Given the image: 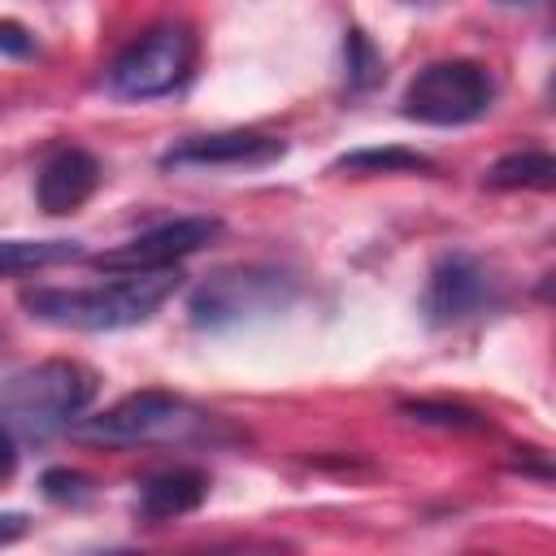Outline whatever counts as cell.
<instances>
[{
  "label": "cell",
  "instance_id": "obj_8",
  "mask_svg": "<svg viewBox=\"0 0 556 556\" xmlns=\"http://www.w3.org/2000/svg\"><path fill=\"white\" fill-rule=\"evenodd\" d=\"M287 156V143L265 130H213L178 139L161 152V169H265Z\"/></svg>",
  "mask_w": 556,
  "mask_h": 556
},
{
  "label": "cell",
  "instance_id": "obj_9",
  "mask_svg": "<svg viewBox=\"0 0 556 556\" xmlns=\"http://www.w3.org/2000/svg\"><path fill=\"white\" fill-rule=\"evenodd\" d=\"M491 304V274L473 256H443L421 291V313L430 326H456L465 317H478Z\"/></svg>",
  "mask_w": 556,
  "mask_h": 556
},
{
  "label": "cell",
  "instance_id": "obj_10",
  "mask_svg": "<svg viewBox=\"0 0 556 556\" xmlns=\"http://www.w3.org/2000/svg\"><path fill=\"white\" fill-rule=\"evenodd\" d=\"M100 187V161L83 148H61L43 161L39 178H35V200L43 213L61 217V213H74L83 208Z\"/></svg>",
  "mask_w": 556,
  "mask_h": 556
},
{
  "label": "cell",
  "instance_id": "obj_20",
  "mask_svg": "<svg viewBox=\"0 0 556 556\" xmlns=\"http://www.w3.org/2000/svg\"><path fill=\"white\" fill-rule=\"evenodd\" d=\"M26 526H30V517H26V513H0V543L22 539V534H26Z\"/></svg>",
  "mask_w": 556,
  "mask_h": 556
},
{
  "label": "cell",
  "instance_id": "obj_16",
  "mask_svg": "<svg viewBox=\"0 0 556 556\" xmlns=\"http://www.w3.org/2000/svg\"><path fill=\"white\" fill-rule=\"evenodd\" d=\"M343 65H348V87L352 91H369L382 78V56H378V48L369 43L365 30H348V39H343Z\"/></svg>",
  "mask_w": 556,
  "mask_h": 556
},
{
  "label": "cell",
  "instance_id": "obj_4",
  "mask_svg": "<svg viewBox=\"0 0 556 556\" xmlns=\"http://www.w3.org/2000/svg\"><path fill=\"white\" fill-rule=\"evenodd\" d=\"M204 426V413L174 395V391H130L117 404H109L104 413L87 417L74 426L78 439L87 443H109V447H139V443H178L191 439Z\"/></svg>",
  "mask_w": 556,
  "mask_h": 556
},
{
  "label": "cell",
  "instance_id": "obj_5",
  "mask_svg": "<svg viewBox=\"0 0 556 556\" xmlns=\"http://www.w3.org/2000/svg\"><path fill=\"white\" fill-rule=\"evenodd\" d=\"M495 100V78L478 61H430L417 70L400 96V113L421 126H465L478 122Z\"/></svg>",
  "mask_w": 556,
  "mask_h": 556
},
{
  "label": "cell",
  "instance_id": "obj_13",
  "mask_svg": "<svg viewBox=\"0 0 556 556\" xmlns=\"http://www.w3.org/2000/svg\"><path fill=\"white\" fill-rule=\"evenodd\" d=\"M83 248L74 239H0V278L35 274L61 261H74Z\"/></svg>",
  "mask_w": 556,
  "mask_h": 556
},
{
  "label": "cell",
  "instance_id": "obj_19",
  "mask_svg": "<svg viewBox=\"0 0 556 556\" xmlns=\"http://www.w3.org/2000/svg\"><path fill=\"white\" fill-rule=\"evenodd\" d=\"M13 469H17V439H13V430L0 421V482H4Z\"/></svg>",
  "mask_w": 556,
  "mask_h": 556
},
{
  "label": "cell",
  "instance_id": "obj_7",
  "mask_svg": "<svg viewBox=\"0 0 556 556\" xmlns=\"http://www.w3.org/2000/svg\"><path fill=\"white\" fill-rule=\"evenodd\" d=\"M222 235V217H174V222H161L109 252L96 256V265L104 274H135V269H165V265H178L182 256L208 248L213 239Z\"/></svg>",
  "mask_w": 556,
  "mask_h": 556
},
{
  "label": "cell",
  "instance_id": "obj_2",
  "mask_svg": "<svg viewBox=\"0 0 556 556\" xmlns=\"http://www.w3.org/2000/svg\"><path fill=\"white\" fill-rule=\"evenodd\" d=\"M96 369L83 361H39L0 382V421L22 434H52L70 426L96 395Z\"/></svg>",
  "mask_w": 556,
  "mask_h": 556
},
{
  "label": "cell",
  "instance_id": "obj_1",
  "mask_svg": "<svg viewBox=\"0 0 556 556\" xmlns=\"http://www.w3.org/2000/svg\"><path fill=\"white\" fill-rule=\"evenodd\" d=\"M182 287L178 265L109 274V282L91 287H30L22 291V308L56 330H126L148 321L174 291Z\"/></svg>",
  "mask_w": 556,
  "mask_h": 556
},
{
  "label": "cell",
  "instance_id": "obj_12",
  "mask_svg": "<svg viewBox=\"0 0 556 556\" xmlns=\"http://www.w3.org/2000/svg\"><path fill=\"white\" fill-rule=\"evenodd\" d=\"M482 182H486V187H495V191H517V187L547 191V187H556V156H552V152H543V148L508 152V156H500V161L486 169V178H482Z\"/></svg>",
  "mask_w": 556,
  "mask_h": 556
},
{
  "label": "cell",
  "instance_id": "obj_3",
  "mask_svg": "<svg viewBox=\"0 0 556 556\" xmlns=\"http://www.w3.org/2000/svg\"><path fill=\"white\" fill-rule=\"evenodd\" d=\"M295 291H300L295 274L278 265H230L208 274L191 291L187 313H191V326L200 330H230V326L282 313L295 300Z\"/></svg>",
  "mask_w": 556,
  "mask_h": 556
},
{
  "label": "cell",
  "instance_id": "obj_18",
  "mask_svg": "<svg viewBox=\"0 0 556 556\" xmlns=\"http://www.w3.org/2000/svg\"><path fill=\"white\" fill-rule=\"evenodd\" d=\"M30 48H35V39H30L26 26H17V22H0V52H4V56H26Z\"/></svg>",
  "mask_w": 556,
  "mask_h": 556
},
{
  "label": "cell",
  "instance_id": "obj_15",
  "mask_svg": "<svg viewBox=\"0 0 556 556\" xmlns=\"http://www.w3.org/2000/svg\"><path fill=\"white\" fill-rule=\"evenodd\" d=\"M400 413L417 426H439V430H482L486 417L465 408V404H447V400H413V404H400Z\"/></svg>",
  "mask_w": 556,
  "mask_h": 556
},
{
  "label": "cell",
  "instance_id": "obj_11",
  "mask_svg": "<svg viewBox=\"0 0 556 556\" xmlns=\"http://www.w3.org/2000/svg\"><path fill=\"white\" fill-rule=\"evenodd\" d=\"M208 495V473L204 469H191V465H178V469H161L152 473L143 486H139V500H135V513L143 521H174V517H187L204 504Z\"/></svg>",
  "mask_w": 556,
  "mask_h": 556
},
{
  "label": "cell",
  "instance_id": "obj_14",
  "mask_svg": "<svg viewBox=\"0 0 556 556\" xmlns=\"http://www.w3.org/2000/svg\"><path fill=\"white\" fill-rule=\"evenodd\" d=\"M334 169L339 174H417V169H434V161L413 148H361L339 156Z\"/></svg>",
  "mask_w": 556,
  "mask_h": 556
},
{
  "label": "cell",
  "instance_id": "obj_6",
  "mask_svg": "<svg viewBox=\"0 0 556 556\" xmlns=\"http://www.w3.org/2000/svg\"><path fill=\"white\" fill-rule=\"evenodd\" d=\"M191 61H195V35L187 26H156L139 35L104 70V87L117 100H156L187 83Z\"/></svg>",
  "mask_w": 556,
  "mask_h": 556
},
{
  "label": "cell",
  "instance_id": "obj_17",
  "mask_svg": "<svg viewBox=\"0 0 556 556\" xmlns=\"http://www.w3.org/2000/svg\"><path fill=\"white\" fill-rule=\"evenodd\" d=\"M43 495L56 504H83L91 495V478L78 469H48L43 473Z\"/></svg>",
  "mask_w": 556,
  "mask_h": 556
}]
</instances>
